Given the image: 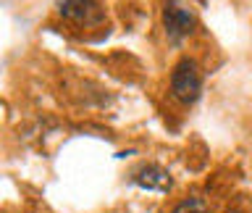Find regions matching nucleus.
Listing matches in <instances>:
<instances>
[{"label":"nucleus","instance_id":"39448f33","mask_svg":"<svg viewBox=\"0 0 252 213\" xmlns=\"http://www.w3.org/2000/svg\"><path fill=\"white\" fill-rule=\"evenodd\" d=\"M171 213H208V205H205L202 197H187V200H181Z\"/></svg>","mask_w":252,"mask_h":213},{"label":"nucleus","instance_id":"f257e3e1","mask_svg":"<svg viewBox=\"0 0 252 213\" xmlns=\"http://www.w3.org/2000/svg\"><path fill=\"white\" fill-rule=\"evenodd\" d=\"M171 92H173V98L187 103V106L200 98L202 74H200V69H197V63L192 58H184V61L176 63V69H173V74H171Z\"/></svg>","mask_w":252,"mask_h":213},{"label":"nucleus","instance_id":"20e7f679","mask_svg":"<svg viewBox=\"0 0 252 213\" xmlns=\"http://www.w3.org/2000/svg\"><path fill=\"white\" fill-rule=\"evenodd\" d=\"M134 181L145 189H168L171 187V174L165 169H160V166H145V169L137 171Z\"/></svg>","mask_w":252,"mask_h":213},{"label":"nucleus","instance_id":"f03ea898","mask_svg":"<svg viewBox=\"0 0 252 213\" xmlns=\"http://www.w3.org/2000/svg\"><path fill=\"white\" fill-rule=\"evenodd\" d=\"M163 27L171 42H181L197 29V16L184 3H165L163 8Z\"/></svg>","mask_w":252,"mask_h":213},{"label":"nucleus","instance_id":"7ed1b4c3","mask_svg":"<svg viewBox=\"0 0 252 213\" xmlns=\"http://www.w3.org/2000/svg\"><path fill=\"white\" fill-rule=\"evenodd\" d=\"M58 13L63 19L76 21V24H90L100 19L94 0H58Z\"/></svg>","mask_w":252,"mask_h":213}]
</instances>
